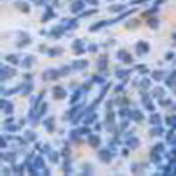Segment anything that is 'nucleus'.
<instances>
[{
  "label": "nucleus",
  "instance_id": "nucleus-1",
  "mask_svg": "<svg viewBox=\"0 0 176 176\" xmlns=\"http://www.w3.org/2000/svg\"><path fill=\"white\" fill-rule=\"evenodd\" d=\"M85 0H74L72 4H71V11L72 13H81V11H85Z\"/></svg>",
  "mask_w": 176,
  "mask_h": 176
},
{
  "label": "nucleus",
  "instance_id": "nucleus-2",
  "mask_svg": "<svg viewBox=\"0 0 176 176\" xmlns=\"http://www.w3.org/2000/svg\"><path fill=\"white\" fill-rule=\"evenodd\" d=\"M136 49H137V55H146V53L150 51V44L144 42V41H141V42L136 44Z\"/></svg>",
  "mask_w": 176,
  "mask_h": 176
},
{
  "label": "nucleus",
  "instance_id": "nucleus-3",
  "mask_svg": "<svg viewBox=\"0 0 176 176\" xmlns=\"http://www.w3.org/2000/svg\"><path fill=\"white\" fill-rule=\"evenodd\" d=\"M108 25H111V21H99V23H94V25L90 27V32H97V30L108 27Z\"/></svg>",
  "mask_w": 176,
  "mask_h": 176
},
{
  "label": "nucleus",
  "instance_id": "nucleus-4",
  "mask_svg": "<svg viewBox=\"0 0 176 176\" xmlns=\"http://www.w3.org/2000/svg\"><path fill=\"white\" fill-rule=\"evenodd\" d=\"M62 23H63L62 27H63L65 30H69V28H76V27H78V21L76 20H63Z\"/></svg>",
  "mask_w": 176,
  "mask_h": 176
},
{
  "label": "nucleus",
  "instance_id": "nucleus-5",
  "mask_svg": "<svg viewBox=\"0 0 176 176\" xmlns=\"http://www.w3.org/2000/svg\"><path fill=\"white\" fill-rule=\"evenodd\" d=\"M53 94H55V95H53L55 99H63L65 97V90H63L62 86H55V88H53Z\"/></svg>",
  "mask_w": 176,
  "mask_h": 176
},
{
  "label": "nucleus",
  "instance_id": "nucleus-6",
  "mask_svg": "<svg viewBox=\"0 0 176 176\" xmlns=\"http://www.w3.org/2000/svg\"><path fill=\"white\" fill-rule=\"evenodd\" d=\"M86 65H88V62H86V60H76V62L72 63V67H74V69H78V71L86 69Z\"/></svg>",
  "mask_w": 176,
  "mask_h": 176
},
{
  "label": "nucleus",
  "instance_id": "nucleus-7",
  "mask_svg": "<svg viewBox=\"0 0 176 176\" xmlns=\"http://www.w3.org/2000/svg\"><path fill=\"white\" fill-rule=\"evenodd\" d=\"M2 71H4V74H2V81H5L9 76H13V74H14V71H13V69H9L7 65H4V67H2Z\"/></svg>",
  "mask_w": 176,
  "mask_h": 176
},
{
  "label": "nucleus",
  "instance_id": "nucleus-8",
  "mask_svg": "<svg viewBox=\"0 0 176 176\" xmlns=\"http://www.w3.org/2000/svg\"><path fill=\"white\" fill-rule=\"evenodd\" d=\"M99 155H100V158H102L104 162H109V160H111V155H113V152H109V150H102Z\"/></svg>",
  "mask_w": 176,
  "mask_h": 176
},
{
  "label": "nucleus",
  "instance_id": "nucleus-9",
  "mask_svg": "<svg viewBox=\"0 0 176 176\" xmlns=\"http://www.w3.org/2000/svg\"><path fill=\"white\" fill-rule=\"evenodd\" d=\"M16 7L20 9L21 13H30V5L25 4V2H16Z\"/></svg>",
  "mask_w": 176,
  "mask_h": 176
},
{
  "label": "nucleus",
  "instance_id": "nucleus-10",
  "mask_svg": "<svg viewBox=\"0 0 176 176\" xmlns=\"http://www.w3.org/2000/svg\"><path fill=\"white\" fill-rule=\"evenodd\" d=\"M63 30H65V28H63V27H62V25H60V27H55V28H53V30H51V32H49V34H51V35H53V37H60V35H62V34H63Z\"/></svg>",
  "mask_w": 176,
  "mask_h": 176
},
{
  "label": "nucleus",
  "instance_id": "nucleus-11",
  "mask_svg": "<svg viewBox=\"0 0 176 176\" xmlns=\"http://www.w3.org/2000/svg\"><path fill=\"white\" fill-rule=\"evenodd\" d=\"M106 65H108V55H102V57H100V60L97 62V67L104 71V69H106Z\"/></svg>",
  "mask_w": 176,
  "mask_h": 176
},
{
  "label": "nucleus",
  "instance_id": "nucleus-12",
  "mask_svg": "<svg viewBox=\"0 0 176 176\" xmlns=\"http://www.w3.org/2000/svg\"><path fill=\"white\" fill-rule=\"evenodd\" d=\"M118 58L123 60V62H130V60H132V58H130V55H127L123 49H120V51H118Z\"/></svg>",
  "mask_w": 176,
  "mask_h": 176
},
{
  "label": "nucleus",
  "instance_id": "nucleus-13",
  "mask_svg": "<svg viewBox=\"0 0 176 176\" xmlns=\"http://www.w3.org/2000/svg\"><path fill=\"white\" fill-rule=\"evenodd\" d=\"M2 106H4V111L9 115V113H13V104L11 102H7V100H2Z\"/></svg>",
  "mask_w": 176,
  "mask_h": 176
},
{
  "label": "nucleus",
  "instance_id": "nucleus-14",
  "mask_svg": "<svg viewBox=\"0 0 176 176\" xmlns=\"http://www.w3.org/2000/svg\"><path fill=\"white\" fill-rule=\"evenodd\" d=\"M62 55V48H51L49 49V57H58Z\"/></svg>",
  "mask_w": 176,
  "mask_h": 176
},
{
  "label": "nucleus",
  "instance_id": "nucleus-15",
  "mask_svg": "<svg viewBox=\"0 0 176 176\" xmlns=\"http://www.w3.org/2000/svg\"><path fill=\"white\" fill-rule=\"evenodd\" d=\"M88 143H90L92 146H99V143H100V139H99L97 136H90V139H88Z\"/></svg>",
  "mask_w": 176,
  "mask_h": 176
},
{
  "label": "nucleus",
  "instance_id": "nucleus-16",
  "mask_svg": "<svg viewBox=\"0 0 176 176\" xmlns=\"http://www.w3.org/2000/svg\"><path fill=\"white\" fill-rule=\"evenodd\" d=\"M34 62H35V58H34V57H27V58L23 60V65H25V67H30Z\"/></svg>",
  "mask_w": 176,
  "mask_h": 176
},
{
  "label": "nucleus",
  "instance_id": "nucleus-17",
  "mask_svg": "<svg viewBox=\"0 0 176 176\" xmlns=\"http://www.w3.org/2000/svg\"><path fill=\"white\" fill-rule=\"evenodd\" d=\"M53 16H55V13H53L51 9H48V13H46V14L42 16V21H48V20H51Z\"/></svg>",
  "mask_w": 176,
  "mask_h": 176
},
{
  "label": "nucleus",
  "instance_id": "nucleus-18",
  "mask_svg": "<svg viewBox=\"0 0 176 176\" xmlns=\"http://www.w3.org/2000/svg\"><path fill=\"white\" fill-rule=\"evenodd\" d=\"M30 42H32V39H30V35H28V37H25L23 41L18 42V48H23V46H27V44H30Z\"/></svg>",
  "mask_w": 176,
  "mask_h": 176
},
{
  "label": "nucleus",
  "instance_id": "nucleus-19",
  "mask_svg": "<svg viewBox=\"0 0 176 176\" xmlns=\"http://www.w3.org/2000/svg\"><path fill=\"white\" fill-rule=\"evenodd\" d=\"M123 9H125V5H111V7H109L111 13H120V11H123Z\"/></svg>",
  "mask_w": 176,
  "mask_h": 176
},
{
  "label": "nucleus",
  "instance_id": "nucleus-20",
  "mask_svg": "<svg viewBox=\"0 0 176 176\" xmlns=\"http://www.w3.org/2000/svg\"><path fill=\"white\" fill-rule=\"evenodd\" d=\"M95 13H97V9H88V11L79 13V16H92V14H95Z\"/></svg>",
  "mask_w": 176,
  "mask_h": 176
},
{
  "label": "nucleus",
  "instance_id": "nucleus-21",
  "mask_svg": "<svg viewBox=\"0 0 176 176\" xmlns=\"http://www.w3.org/2000/svg\"><path fill=\"white\" fill-rule=\"evenodd\" d=\"M18 57L16 55H7V62H11V63H18Z\"/></svg>",
  "mask_w": 176,
  "mask_h": 176
},
{
  "label": "nucleus",
  "instance_id": "nucleus-22",
  "mask_svg": "<svg viewBox=\"0 0 176 176\" xmlns=\"http://www.w3.org/2000/svg\"><path fill=\"white\" fill-rule=\"evenodd\" d=\"M148 23H150V28H158V20H150L148 21Z\"/></svg>",
  "mask_w": 176,
  "mask_h": 176
},
{
  "label": "nucleus",
  "instance_id": "nucleus-23",
  "mask_svg": "<svg viewBox=\"0 0 176 176\" xmlns=\"http://www.w3.org/2000/svg\"><path fill=\"white\" fill-rule=\"evenodd\" d=\"M150 122H152L153 125H158V122H160V116H158V115H153V116L150 118Z\"/></svg>",
  "mask_w": 176,
  "mask_h": 176
},
{
  "label": "nucleus",
  "instance_id": "nucleus-24",
  "mask_svg": "<svg viewBox=\"0 0 176 176\" xmlns=\"http://www.w3.org/2000/svg\"><path fill=\"white\" fill-rule=\"evenodd\" d=\"M164 78V72L162 71H157V72H153V79H162Z\"/></svg>",
  "mask_w": 176,
  "mask_h": 176
},
{
  "label": "nucleus",
  "instance_id": "nucleus-25",
  "mask_svg": "<svg viewBox=\"0 0 176 176\" xmlns=\"http://www.w3.org/2000/svg\"><path fill=\"white\" fill-rule=\"evenodd\" d=\"M27 141H34V139H35V134H34V132H27Z\"/></svg>",
  "mask_w": 176,
  "mask_h": 176
},
{
  "label": "nucleus",
  "instance_id": "nucleus-26",
  "mask_svg": "<svg viewBox=\"0 0 176 176\" xmlns=\"http://www.w3.org/2000/svg\"><path fill=\"white\" fill-rule=\"evenodd\" d=\"M136 25H137V21H129V23H125L127 28H136Z\"/></svg>",
  "mask_w": 176,
  "mask_h": 176
},
{
  "label": "nucleus",
  "instance_id": "nucleus-27",
  "mask_svg": "<svg viewBox=\"0 0 176 176\" xmlns=\"http://www.w3.org/2000/svg\"><path fill=\"white\" fill-rule=\"evenodd\" d=\"M137 143H139V141H137L136 137H134V139H130V141H129L127 144H129V146H137Z\"/></svg>",
  "mask_w": 176,
  "mask_h": 176
},
{
  "label": "nucleus",
  "instance_id": "nucleus-28",
  "mask_svg": "<svg viewBox=\"0 0 176 176\" xmlns=\"http://www.w3.org/2000/svg\"><path fill=\"white\" fill-rule=\"evenodd\" d=\"M49 158H51L53 162H58V153H49Z\"/></svg>",
  "mask_w": 176,
  "mask_h": 176
},
{
  "label": "nucleus",
  "instance_id": "nucleus-29",
  "mask_svg": "<svg viewBox=\"0 0 176 176\" xmlns=\"http://www.w3.org/2000/svg\"><path fill=\"white\" fill-rule=\"evenodd\" d=\"M150 86V81L148 79H143V83H141V88H148Z\"/></svg>",
  "mask_w": 176,
  "mask_h": 176
},
{
  "label": "nucleus",
  "instance_id": "nucleus-30",
  "mask_svg": "<svg viewBox=\"0 0 176 176\" xmlns=\"http://www.w3.org/2000/svg\"><path fill=\"white\" fill-rule=\"evenodd\" d=\"M85 2H86V4H90V5H94V7L99 4V0H85Z\"/></svg>",
  "mask_w": 176,
  "mask_h": 176
},
{
  "label": "nucleus",
  "instance_id": "nucleus-31",
  "mask_svg": "<svg viewBox=\"0 0 176 176\" xmlns=\"http://www.w3.org/2000/svg\"><path fill=\"white\" fill-rule=\"evenodd\" d=\"M160 132H162V130L157 127V129H152V132H150V134H152V136H155V134H160Z\"/></svg>",
  "mask_w": 176,
  "mask_h": 176
},
{
  "label": "nucleus",
  "instance_id": "nucleus-32",
  "mask_svg": "<svg viewBox=\"0 0 176 176\" xmlns=\"http://www.w3.org/2000/svg\"><path fill=\"white\" fill-rule=\"evenodd\" d=\"M137 71H139V72H146V65H139Z\"/></svg>",
  "mask_w": 176,
  "mask_h": 176
},
{
  "label": "nucleus",
  "instance_id": "nucleus-33",
  "mask_svg": "<svg viewBox=\"0 0 176 176\" xmlns=\"http://www.w3.org/2000/svg\"><path fill=\"white\" fill-rule=\"evenodd\" d=\"M166 58H167V60H173V58H175V55H173V53H171V51H169V53H167V55H166Z\"/></svg>",
  "mask_w": 176,
  "mask_h": 176
},
{
  "label": "nucleus",
  "instance_id": "nucleus-34",
  "mask_svg": "<svg viewBox=\"0 0 176 176\" xmlns=\"http://www.w3.org/2000/svg\"><path fill=\"white\" fill-rule=\"evenodd\" d=\"M146 0H134V4H144Z\"/></svg>",
  "mask_w": 176,
  "mask_h": 176
},
{
  "label": "nucleus",
  "instance_id": "nucleus-35",
  "mask_svg": "<svg viewBox=\"0 0 176 176\" xmlns=\"http://www.w3.org/2000/svg\"><path fill=\"white\" fill-rule=\"evenodd\" d=\"M173 39H175V42H176V32H175V34H173Z\"/></svg>",
  "mask_w": 176,
  "mask_h": 176
},
{
  "label": "nucleus",
  "instance_id": "nucleus-36",
  "mask_svg": "<svg viewBox=\"0 0 176 176\" xmlns=\"http://www.w3.org/2000/svg\"><path fill=\"white\" fill-rule=\"evenodd\" d=\"M109 2H111V0H109Z\"/></svg>",
  "mask_w": 176,
  "mask_h": 176
}]
</instances>
